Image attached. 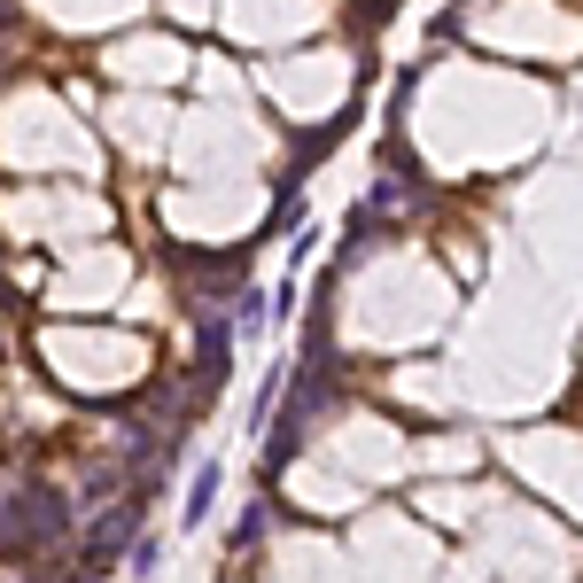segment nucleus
<instances>
[{
	"label": "nucleus",
	"mask_w": 583,
	"mask_h": 583,
	"mask_svg": "<svg viewBox=\"0 0 583 583\" xmlns=\"http://www.w3.org/2000/svg\"><path fill=\"white\" fill-rule=\"evenodd\" d=\"M218 482H226V467H218V459H203V467H195V490H187V506H180V529H203V522H210Z\"/></svg>",
	"instance_id": "f257e3e1"
}]
</instances>
